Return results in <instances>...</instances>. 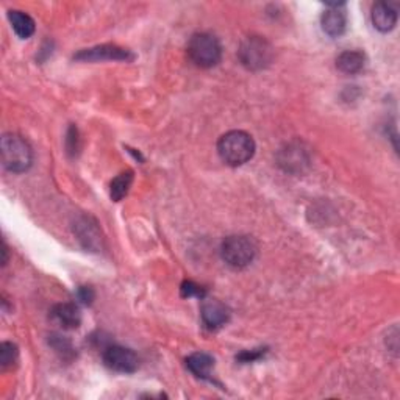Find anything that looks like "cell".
<instances>
[{"instance_id":"6da1fadb","label":"cell","mask_w":400,"mask_h":400,"mask_svg":"<svg viewBox=\"0 0 400 400\" xmlns=\"http://www.w3.org/2000/svg\"><path fill=\"white\" fill-rule=\"evenodd\" d=\"M219 157L228 166H242L252 160L255 153V141L242 130L225 133L217 143Z\"/></svg>"},{"instance_id":"7a4b0ae2","label":"cell","mask_w":400,"mask_h":400,"mask_svg":"<svg viewBox=\"0 0 400 400\" xmlns=\"http://www.w3.org/2000/svg\"><path fill=\"white\" fill-rule=\"evenodd\" d=\"M2 165L6 170L14 174L26 173L34 163V152L30 144L16 133H5L0 143Z\"/></svg>"},{"instance_id":"3957f363","label":"cell","mask_w":400,"mask_h":400,"mask_svg":"<svg viewBox=\"0 0 400 400\" xmlns=\"http://www.w3.org/2000/svg\"><path fill=\"white\" fill-rule=\"evenodd\" d=\"M188 55L195 66L208 69L213 68L222 58V47L219 39L211 34H195L188 43Z\"/></svg>"},{"instance_id":"277c9868","label":"cell","mask_w":400,"mask_h":400,"mask_svg":"<svg viewBox=\"0 0 400 400\" xmlns=\"http://www.w3.org/2000/svg\"><path fill=\"white\" fill-rule=\"evenodd\" d=\"M238 56L241 64L249 71L266 69L274 58V48L269 41L261 36H249L244 39Z\"/></svg>"},{"instance_id":"5b68a950","label":"cell","mask_w":400,"mask_h":400,"mask_svg":"<svg viewBox=\"0 0 400 400\" xmlns=\"http://www.w3.org/2000/svg\"><path fill=\"white\" fill-rule=\"evenodd\" d=\"M220 255L233 269L247 267L257 255V244L249 236H228L220 246Z\"/></svg>"},{"instance_id":"8992f818","label":"cell","mask_w":400,"mask_h":400,"mask_svg":"<svg viewBox=\"0 0 400 400\" xmlns=\"http://www.w3.org/2000/svg\"><path fill=\"white\" fill-rule=\"evenodd\" d=\"M103 363L111 371L122 372V374H132L138 369V355L132 349L122 347V346H110L103 352Z\"/></svg>"},{"instance_id":"52a82bcc","label":"cell","mask_w":400,"mask_h":400,"mask_svg":"<svg viewBox=\"0 0 400 400\" xmlns=\"http://www.w3.org/2000/svg\"><path fill=\"white\" fill-rule=\"evenodd\" d=\"M76 60L78 61H105V60H114V61H130L133 60V55L130 53L127 48H122L118 46L103 44L91 48H85L76 55Z\"/></svg>"},{"instance_id":"ba28073f","label":"cell","mask_w":400,"mask_h":400,"mask_svg":"<svg viewBox=\"0 0 400 400\" xmlns=\"http://www.w3.org/2000/svg\"><path fill=\"white\" fill-rule=\"evenodd\" d=\"M322 30L332 38L344 35L347 29V14L344 4H329V8L321 16Z\"/></svg>"},{"instance_id":"9c48e42d","label":"cell","mask_w":400,"mask_h":400,"mask_svg":"<svg viewBox=\"0 0 400 400\" xmlns=\"http://www.w3.org/2000/svg\"><path fill=\"white\" fill-rule=\"evenodd\" d=\"M308 152L299 143H291L279 153V165L288 173H302L308 166Z\"/></svg>"},{"instance_id":"30bf717a","label":"cell","mask_w":400,"mask_h":400,"mask_svg":"<svg viewBox=\"0 0 400 400\" xmlns=\"http://www.w3.org/2000/svg\"><path fill=\"white\" fill-rule=\"evenodd\" d=\"M202 321L210 330H217L230 319V309L219 300H205L202 305Z\"/></svg>"},{"instance_id":"8fae6325","label":"cell","mask_w":400,"mask_h":400,"mask_svg":"<svg viewBox=\"0 0 400 400\" xmlns=\"http://www.w3.org/2000/svg\"><path fill=\"white\" fill-rule=\"evenodd\" d=\"M372 24L374 27L377 29L381 34H386V31H391L397 24V10L396 8L388 4V2H377L372 6Z\"/></svg>"},{"instance_id":"7c38bea8","label":"cell","mask_w":400,"mask_h":400,"mask_svg":"<svg viewBox=\"0 0 400 400\" xmlns=\"http://www.w3.org/2000/svg\"><path fill=\"white\" fill-rule=\"evenodd\" d=\"M52 319L61 325L63 329L66 330H73L80 327L81 322V314L77 305L73 304H58L52 308L51 312Z\"/></svg>"},{"instance_id":"4fadbf2b","label":"cell","mask_w":400,"mask_h":400,"mask_svg":"<svg viewBox=\"0 0 400 400\" xmlns=\"http://www.w3.org/2000/svg\"><path fill=\"white\" fill-rule=\"evenodd\" d=\"M77 235H78V240L81 241V244L86 249H91V250H99L102 247V236L99 228H97V224L93 222L89 217H81L77 225Z\"/></svg>"},{"instance_id":"5bb4252c","label":"cell","mask_w":400,"mask_h":400,"mask_svg":"<svg viewBox=\"0 0 400 400\" xmlns=\"http://www.w3.org/2000/svg\"><path fill=\"white\" fill-rule=\"evenodd\" d=\"M186 366H188V369L195 375V377L210 380L211 371L215 369V358L208 354L198 352V354H193L186 358Z\"/></svg>"},{"instance_id":"9a60e30c","label":"cell","mask_w":400,"mask_h":400,"mask_svg":"<svg viewBox=\"0 0 400 400\" xmlns=\"http://www.w3.org/2000/svg\"><path fill=\"white\" fill-rule=\"evenodd\" d=\"M366 64V56L360 51H346L337 58V68L347 76L361 72Z\"/></svg>"},{"instance_id":"2e32d148","label":"cell","mask_w":400,"mask_h":400,"mask_svg":"<svg viewBox=\"0 0 400 400\" xmlns=\"http://www.w3.org/2000/svg\"><path fill=\"white\" fill-rule=\"evenodd\" d=\"M8 19L11 22V27L14 30V34L22 39H27L35 34V21L30 18L27 13L11 10L8 13Z\"/></svg>"},{"instance_id":"e0dca14e","label":"cell","mask_w":400,"mask_h":400,"mask_svg":"<svg viewBox=\"0 0 400 400\" xmlns=\"http://www.w3.org/2000/svg\"><path fill=\"white\" fill-rule=\"evenodd\" d=\"M133 183V173L132 170H127V173L119 174L114 180L111 182V188H110V194L111 199L114 202L122 200L127 195L130 186Z\"/></svg>"},{"instance_id":"ac0fdd59","label":"cell","mask_w":400,"mask_h":400,"mask_svg":"<svg viewBox=\"0 0 400 400\" xmlns=\"http://www.w3.org/2000/svg\"><path fill=\"white\" fill-rule=\"evenodd\" d=\"M18 346L13 344V342H4V344L0 346V364H2L4 369L18 361Z\"/></svg>"},{"instance_id":"d6986e66","label":"cell","mask_w":400,"mask_h":400,"mask_svg":"<svg viewBox=\"0 0 400 400\" xmlns=\"http://www.w3.org/2000/svg\"><path fill=\"white\" fill-rule=\"evenodd\" d=\"M182 296L183 297H199V299H203L207 296V291L203 289L202 287H199L198 283H194V282H191V280H186V282H183V284H182Z\"/></svg>"},{"instance_id":"ffe728a7","label":"cell","mask_w":400,"mask_h":400,"mask_svg":"<svg viewBox=\"0 0 400 400\" xmlns=\"http://www.w3.org/2000/svg\"><path fill=\"white\" fill-rule=\"evenodd\" d=\"M51 344H52V347L56 350V352L61 354L64 358L73 354V349H72L71 342H69L68 339L61 338V337H56V334H52Z\"/></svg>"},{"instance_id":"44dd1931","label":"cell","mask_w":400,"mask_h":400,"mask_svg":"<svg viewBox=\"0 0 400 400\" xmlns=\"http://www.w3.org/2000/svg\"><path fill=\"white\" fill-rule=\"evenodd\" d=\"M77 296H78L81 304L91 305L93 300H94V291H93V288H89V287H80Z\"/></svg>"},{"instance_id":"7402d4cb","label":"cell","mask_w":400,"mask_h":400,"mask_svg":"<svg viewBox=\"0 0 400 400\" xmlns=\"http://www.w3.org/2000/svg\"><path fill=\"white\" fill-rule=\"evenodd\" d=\"M68 150L76 153L78 150V133H77V128L76 127H71L69 128V133H68Z\"/></svg>"},{"instance_id":"603a6c76","label":"cell","mask_w":400,"mask_h":400,"mask_svg":"<svg viewBox=\"0 0 400 400\" xmlns=\"http://www.w3.org/2000/svg\"><path fill=\"white\" fill-rule=\"evenodd\" d=\"M263 354H265V350H263V352H261V350H250V352H242L238 357V360L242 361V363H252V361L258 360V358Z\"/></svg>"}]
</instances>
